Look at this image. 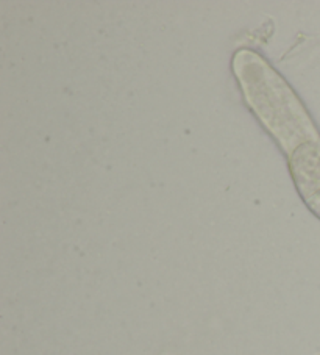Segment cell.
<instances>
[{
	"label": "cell",
	"mask_w": 320,
	"mask_h": 355,
	"mask_svg": "<svg viewBox=\"0 0 320 355\" xmlns=\"http://www.w3.org/2000/svg\"><path fill=\"white\" fill-rule=\"evenodd\" d=\"M233 67L250 108L289 157L301 146L320 141L303 103L266 60L244 49L235 53Z\"/></svg>",
	"instance_id": "6da1fadb"
},
{
	"label": "cell",
	"mask_w": 320,
	"mask_h": 355,
	"mask_svg": "<svg viewBox=\"0 0 320 355\" xmlns=\"http://www.w3.org/2000/svg\"><path fill=\"white\" fill-rule=\"evenodd\" d=\"M289 164L300 194L320 218V141L299 148L289 157Z\"/></svg>",
	"instance_id": "7a4b0ae2"
}]
</instances>
